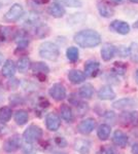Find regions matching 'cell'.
<instances>
[{"mask_svg":"<svg viewBox=\"0 0 138 154\" xmlns=\"http://www.w3.org/2000/svg\"><path fill=\"white\" fill-rule=\"evenodd\" d=\"M66 57L70 62H72V63L76 62L79 57V48H75V46H70V48H67V51H66Z\"/></svg>","mask_w":138,"mask_h":154,"instance_id":"4316f807","label":"cell"},{"mask_svg":"<svg viewBox=\"0 0 138 154\" xmlns=\"http://www.w3.org/2000/svg\"><path fill=\"white\" fill-rule=\"evenodd\" d=\"M55 154H66V153H63V152H56Z\"/></svg>","mask_w":138,"mask_h":154,"instance_id":"b9f144b4","label":"cell"},{"mask_svg":"<svg viewBox=\"0 0 138 154\" xmlns=\"http://www.w3.org/2000/svg\"><path fill=\"white\" fill-rule=\"evenodd\" d=\"M95 126H96V121L95 119L93 118H87V119H84L81 123L77 126L79 128V131L82 135H89L91 134L93 131H94Z\"/></svg>","mask_w":138,"mask_h":154,"instance_id":"7c38bea8","label":"cell"},{"mask_svg":"<svg viewBox=\"0 0 138 154\" xmlns=\"http://www.w3.org/2000/svg\"><path fill=\"white\" fill-rule=\"evenodd\" d=\"M109 29L112 32H115L121 35H127L130 33V25L125 21H121V20H114L109 24Z\"/></svg>","mask_w":138,"mask_h":154,"instance_id":"5b68a950","label":"cell"},{"mask_svg":"<svg viewBox=\"0 0 138 154\" xmlns=\"http://www.w3.org/2000/svg\"><path fill=\"white\" fill-rule=\"evenodd\" d=\"M110 133H111V128H110V125H106V123L100 125L97 130V136L99 138V140L101 141H106L109 138Z\"/></svg>","mask_w":138,"mask_h":154,"instance_id":"44dd1931","label":"cell"},{"mask_svg":"<svg viewBox=\"0 0 138 154\" xmlns=\"http://www.w3.org/2000/svg\"><path fill=\"white\" fill-rule=\"evenodd\" d=\"M137 106V101L133 98H123L112 103V107L117 110H126Z\"/></svg>","mask_w":138,"mask_h":154,"instance_id":"ba28073f","label":"cell"},{"mask_svg":"<svg viewBox=\"0 0 138 154\" xmlns=\"http://www.w3.org/2000/svg\"><path fill=\"white\" fill-rule=\"evenodd\" d=\"M55 141H56L57 145L59 146V147H66L67 142H66V140H65L64 138H61V137H57Z\"/></svg>","mask_w":138,"mask_h":154,"instance_id":"836d02e7","label":"cell"},{"mask_svg":"<svg viewBox=\"0 0 138 154\" xmlns=\"http://www.w3.org/2000/svg\"><path fill=\"white\" fill-rule=\"evenodd\" d=\"M86 74L85 72H82L81 70L77 69H72L68 72V79L71 83L73 84H79L82 83L86 80Z\"/></svg>","mask_w":138,"mask_h":154,"instance_id":"e0dca14e","label":"cell"},{"mask_svg":"<svg viewBox=\"0 0 138 154\" xmlns=\"http://www.w3.org/2000/svg\"><path fill=\"white\" fill-rule=\"evenodd\" d=\"M2 62H3V56H2V54H0V65L2 64Z\"/></svg>","mask_w":138,"mask_h":154,"instance_id":"ab89813d","label":"cell"},{"mask_svg":"<svg viewBox=\"0 0 138 154\" xmlns=\"http://www.w3.org/2000/svg\"><path fill=\"white\" fill-rule=\"evenodd\" d=\"M117 54H120V57L126 58L127 56H129V48H126L124 45L120 46V48L117 49Z\"/></svg>","mask_w":138,"mask_h":154,"instance_id":"d6a6232c","label":"cell"},{"mask_svg":"<svg viewBox=\"0 0 138 154\" xmlns=\"http://www.w3.org/2000/svg\"><path fill=\"white\" fill-rule=\"evenodd\" d=\"M131 151L133 154H138V143H134L131 148Z\"/></svg>","mask_w":138,"mask_h":154,"instance_id":"d590c367","label":"cell"},{"mask_svg":"<svg viewBox=\"0 0 138 154\" xmlns=\"http://www.w3.org/2000/svg\"><path fill=\"white\" fill-rule=\"evenodd\" d=\"M60 113H61V117L64 119L67 122H72L73 121V112H72V109L70 108L68 105H62L60 108Z\"/></svg>","mask_w":138,"mask_h":154,"instance_id":"cb8c5ba5","label":"cell"},{"mask_svg":"<svg viewBox=\"0 0 138 154\" xmlns=\"http://www.w3.org/2000/svg\"><path fill=\"white\" fill-rule=\"evenodd\" d=\"M79 95L82 99H91L93 95H94V88H93L92 84L86 83L79 88Z\"/></svg>","mask_w":138,"mask_h":154,"instance_id":"603a6c76","label":"cell"},{"mask_svg":"<svg viewBox=\"0 0 138 154\" xmlns=\"http://www.w3.org/2000/svg\"><path fill=\"white\" fill-rule=\"evenodd\" d=\"M42 130L37 125H30L23 134V139L26 143L33 144L37 141H39L42 138Z\"/></svg>","mask_w":138,"mask_h":154,"instance_id":"3957f363","label":"cell"},{"mask_svg":"<svg viewBox=\"0 0 138 154\" xmlns=\"http://www.w3.org/2000/svg\"><path fill=\"white\" fill-rule=\"evenodd\" d=\"M58 3L62 4V5L68 6V7H82V0H57Z\"/></svg>","mask_w":138,"mask_h":154,"instance_id":"4dcf8cb0","label":"cell"},{"mask_svg":"<svg viewBox=\"0 0 138 154\" xmlns=\"http://www.w3.org/2000/svg\"><path fill=\"white\" fill-rule=\"evenodd\" d=\"M73 40L81 48H93L101 43V35L95 30L86 29L75 33Z\"/></svg>","mask_w":138,"mask_h":154,"instance_id":"6da1fadb","label":"cell"},{"mask_svg":"<svg viewBox=\"0 0 138 154\" xmlns=\"http://www.w3.org/2000/svg\"><path fill=\"white\" fill-rule=\"evenodd\" d=\"M47 14L50 16H52L53 18L59 19L62 18L66 14V11H65L64 6L62 4L58 3V2H54V3H52L51 5L47 7Z\"/></svg>","mask_w":138,"mask_h":154,"instance_id":"5bb4252c","label":"cell"},{"mask_svg":"<svg viewBox=\"0 0 138 154\" xmlns=\"http://www.w3.org/2000/svg\"><path fill=\"white\" fill-rule=\"evenodd\" d=\"M110 1H111L112 3H114V4H121L124 0H110Z\"/></svg>","mask_w":138,"mask_h":154,"instance_id":"8d00e7d4","label":"cell"},{"mask_svg":"<svg viewBox=\"0 0 138 154\" xmlns=\"http://www.w3.org/2000/svg\"><path fill=\"white\" fill-rule=\"evenodd\" d=\"M99 69H100L99 62L94 61V60H90V61H88L86 63V65H85V74H86V76L94 77L98 74Z\"/></svg>","mask_w":138,"mask_h":154,"instance_id":"2e32d148","label":"cell"},{"mask_svg":"<svg viewBox=\"0 0 138 154\" xmlns=\"http://www.w3.org/2000/svg\"><path fill=\"white\" fill-rule=\"evenodd\" d=\"M50 96L54 99L55 101H63L66 98V88L63 84L61 83H55L51 86L49 91Z\"/></svg>","mask_w":138,"mask_h":154,"instance_id":"8992f818","label":"cell"},{"mask_svg":"<svg viewBox=\"0 0 138 154\" xmlns=\"http://www.w3.org/2000/svg\"><path fill=\"white\" fill-rule=\"evenodd\" d=\"M135 79H136V82L138 84V69L136 70V72H135Z\"/></svg>","mask_w":138,"mask_h":154,"instance_id":"74e56055","label":"cell"},{"mask_svg":"<svg viewBox=\"0 0 138 154\" xmlns=\"http://www.w3.org/2000/svg\"><path fill=\"white\" fill-rule=\"evenodd\" d=\"M39 56L49 61H56L60 56V49L55 43L46 41L39 46Z\"/></svg>","mask_w":138,"mask_h":154,"instance_id":"7a4b0ae2","label":"cell"},{"mask_svg":"<svg viewBox=\"0 0 138 154\" xmlns=\"http://www.w3.org/2000/svg\"><path fill=\"white\" fill-rule=\"evenodd\" d=\"M129 57L135 63H138V44L132 42L129 46Z\"/></svg>","mask_w":138,"mask_h":154,"instance_id":"f546056e","label":"cell"},{"mask_svg":"<svg viewBox=\"0 0 138 154\" xmlns=\"http://www.w3.org/2000/svg\"><path fill=\"white\" fill-rule=\"evenodd\" d=\"M97 9L99 14L102 18L109 19L114 14V8L112 7L109 2L105 1V0H101L97 3Z\"/></svg>","mask_w":138,"mask_h":154,"instance_id":"52a82bcc","label":"cell"},{"mask_svg":"<svg viewBox=\"0 0 138 154\" xmlns=\"http://www.w3.org/2000/svg\"><path fill=\"white\" fill-rule=\"evenodd\" d=\"M21 147V139L19 136H12L4 143V150L8 153L16 152Z\"/></svg>","mask_w":138,"mask_h":154,"instance_id":"4fadbf2b","label":"cell"},{"mask_svg":"<svg viewBox=\"0 0 138 154\" xmlns=\"http://www.w3.org/2000/svg\"><path fill=\"white\" fill-rule=\"evenodd\" d=\"M74 148L79 154H90L91 150V143L88 140L79 139L74 142Z\"/></svg>","mask_w":138,"mask_h":154,"instance_id":"ffe728a7","label":"cell"},{"mask_svg":"<svg viewBox=\"0 0 138 154\" xmlns=\"http://www.w3.org/2000/svg\"><path fill=\"white\" fill-rule=\"evenodd\" d=\"M98 98L103 101H110L115 98V93L110 85H103L98 91Z\"/></svg>","mask_w":138,"mask_h":154,"instance_id":"ac0fdd59","label":"cell"},{"mask_svg":"<svg viewBox=\"0 0 138 154\" xmlns=\"http://www.w3.org/2000/svg\"><path fill=\"white\" fill-rule=\"evenodd\" d=\"M117 54V48L112 43H105L101 48V58L103 61L108 62Z\"/></svg>","mask_w":138,"mask_h":154,"instance_id":"8fae6325","label":"cell"},{"mask_svg":"<svg viewBox=\"0 0 138 154\" xmlns=\"http://www.w3.org/2000/svg\"><path fill=\"white\" fill-rule=\"evenodd\" d=\"M24 14V8L20 3H14L11 6V8L6 11L4 14L3 20L7 23H14L23 17Z\"/></svg>","mask_w":138,"mask_h":154,"instance_id":"277c9868","label":"cell"},{"mask_svg":"<svg viewBox=\"0 0 138 154\" xmlns=\"http://www.w3.org/2000/svg\"><path fill=\"white\" fill-rule=\"evenodd\" d=\"M29 119V114L27 111L25 110H18L14 113V120H16L17 125H24L27 123Z\"/></svg>","mask_w":138,"mask_h":154,"instance_id":"d4e9b609","label":"cell"},{"mask_svg":"<svg viewBox=\"0 0 138 154\" xmlns=\"http://www.w3.org/2000/svg\"><path fill=\"white\" fill-rule=\"evenodd\" d=\"M40 17L36 12H30L24 20V25L27 27H37L40 23Z\"/></svg>","mask_w":138,"mask_h":154,"instance_id":"7402d4cb","label":"cell"},{"mask_svg":"<svg viewBox=\"0 0 138 154\" xmlns=\"http://www.w3.org/2000/svg\"><path fill=\"white\" fill-rule=\"evenodd\" d=\"M127 66L124 63H120V62H115L114 68H111V73L115 75H124L126 73Z\"/></svg>","mask_w":138,"mask_h":154,"instance_id":"f1b7e54d","label":"cell"},{"mask_svg":"<svg viewBox=\"0 0 138 154\" xmlns=\"http://www.w3.org/2000/svg\"><path fill=\"white\" fill-rule=\"evenodd\" d=\"M31 66H32L31 62H30L29 58H27V57L20 58L17 62V68L19 69V71L22 72V73H24V72H26L28 69L31 68Z\"/></svg>","mask_w":138,"mask_h":154,"instance_id":"484cf974","label":"cell"},{"mask_svg":"<svg viewBox=\"0 0 138 154\" xmlns=\"http://www.w3.org/2000/svg\"><path fill=\"white\" fill-rule=\"evenodd\" d=\"M105 154H119V152H117V150L115 148L109 147V148L106 149V151H105Z\"/></svg>","mask_w":138,"mask_h":154,"instance_id":"e575fe53","label":"cell"},{"mask_svg":"<svg viewBox=\"0 0 138 154\" xmlns=\"http://www.w3.org/2000/svg\"><path fill=\"white\" fill-rule=\"evenodd\" d=\"M132 3H135V4H138V0H130Z\"/></svg>","mask_w":138,"mask_h":154,"instance_id":"60d3db41","label":"cell"},{"mask_svg":"<svg viewBox=\"0 0 138 154\" xmlns=\"http://www.w3.org/2000/svg\"><path fill=\"white\" fill-rule=\"evenodd\" d=\"M1 7H2V3L0 2V8H1Z\"/></svg>","mask_w":138,"mask_h":154,"instance_id":"7bdbcfd3","label":"cell"},{"mask_svg":"<svg viewBox=\"0 0 138 154\" xmlns=\"http://www.w3.org/2000/svg\"><path fill=\"white\" fill-rule=\"evenodd\" d=\"M32 71L36 74V76L40 79V81H46V75L50 72V68L47 64L42 63V62H37V63L32 64L31 66Z\"/></svg>","mask_w":138,"mask_h":154,"instance_id":"9c48e42d","label":"cell"},{"mask_svg":"<svg viewBox=\"0 0 138 154\" xmlns=\"http://www.w3.org/2000/svg\"><path fill=\"white\" fill-rule=\"evenodd\" d=\"M17 70V65L14 64V62L12 60H6L5 63L3 64L1 69V73L4 77L7 78H11L14 75Z\"/></svg>","mask_w":138,"mask_h":154,"instance_id":"d6986e66","label":"cell"},{"mask_svg":"<svg viewBox=\"0 0 138 154\" xmlns=\"http://www.w3.org/2000/svg\"><path fill=\"white\" fill-rule=\"evenodd\" d=\"M128 141H129V139H128L127 134L121 130H117L112 135V142H114V145L119 146V147H126Z\"/></svg>","mask_w":138,"mask_h":154,"instance_id":"9a60e30c","label":"cell"},{"mask_svg":"<svg viewBox=\"0 0 138 154\" xmlns=\"http://www.w3.org/2000/svg\"><path fill=\"white\" fill-rule=\"evenodd\" d=\"M133 27H134L135 29H138V20H137L136 22H135L134 24H133Z\"/></svg>","mask_w":138,"mask_h":154,"instance_id":"f35d334b","label":"cell"},{"mask_svg":"<svg viewBox=\"0 0 138 154\" xmlns=\"http://www.w3.org/2000/svg\"><path fill=\"white\" fill-rule=\"evenodd\" d=\"M49 27L47 26L46 24H39L38 26L36 27V29H35V33L37 34L39 37H46L47 34L49 33Z\"/></svg>","mask_w":138,"mask_h":154,"instance_id":"1f68e13d","label":"cell"},{"mask_svg":"<svg viewBox=\"0 0 138 154\" xmlns=\"http://www.w3.org/2000/svg\"><path fill=\"white\" fill-rule=\"evenodd\" d=\"M11 115H12V111H11V108L9 107H2L0 109V121L2 122H7L9 121V119L11 118Z\"/></svg>","mask_w":138,"mask_h":154,"instance_id":"83f0119b","label":"cell"},{"mask_svg":"<svg viewBox=\"0 0 138 154\" xmlns=\"http://www.w3.org/2000/svg\"><path fill=\"white\" fill-rule=\"evenodd\" d=\"M46 125L49 131H56L59 130L60 125H61V119H60V117L56 113H49L46 118Z\"/></svg>","mask_w":138,"mask_h":154,"instance_id":"30bf717a","label":"cell"}]
</instances>
